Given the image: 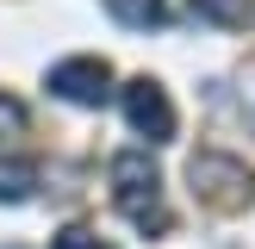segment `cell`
<instances>
[{"instance_id":"7a4b0ae2","label":"cell","mask_w":255,"mask_h":249,"mask_svg":"<svg viewBox=\"0 0 255 249\" xmlns=\"http://www.w3.org/2000/svg\"><path fill=\"white\" fill-rule=\"evenodd\" d=\"M187 181H193V199H199V206H212V212H243L249 199H255L249 162L218 156V149H206V156L187 162Z\"/></svg>"},{"instance_id":"277c9868","label":"cell","mask_w":255,"mask_h":249,"mask_svg":"<svg viewBox=\"0 0 255 249\" xmlns=\"http://www.w3.org/2000/svg\"><path fill=\"white\" fill-rule=\"evenodd\" d=\"M50 94L69 100V106H100V100L112 94V69L100 56H69L50 69Z\"/></svg>"},{"instance_id":"3957f363","label":"cell","mask_w":255,"mask_h":249,"mask_svg":"<svg viewBox=\"0 0 255 249\" xmlns=\"http://www.w3.org/2000/svg\"><path fill=\"white\" fill-rule=\"evenodd\" d=\"M125 119H131V131L149 137V143H174V106H168V87L149 81V75L125 81Z\"/></svg>"},{"instance_id":"9c48e42d","label":"cell","mask_w":255,"mask_h":249,"mask_svg":"<svg viewBox=\"0 0 255 249\" xmlns=\"http://www.w3.org/2000/svg\"><path fill=\"white\" fill-rule=\"evenodd\" d=\"M19 131H25V106L12 94H0V137H19Z\"/></svg>"},{"instance_id":"8992f818","label":"cell","mask_w":255,"mask_h":249,"mask_svg":"<svg viewBox=\"0 0 255 249\" xmlns=\"http://www.w3.org/2000/svg\"><path fill=\"white\" fill-rule=\"evenodd\" d=\"M106 12L119 25H131V31H149V25L168 19V0H106Z\"/></svg>"},{"instance_id":"52a82bcc","label":"cell","mask_w":255,"mask_h":249,"mask_svg":"<svg viewBox=\"0 0 255 249\" xmlns=\"http://www.w3.org/2000/svg\"><path fill=\"white\" fill-rule=\"evenodd\" d=\"M193 12H199L206 25H249L255 0H193Z\"/></svg>"},{"instance_id":"5b68a950","label":"cell","mask_w":255,"mask_h":249,"mask_svg":"<svg viewBox=\"0 0 255 249\" xmlns=\"http://www.w3.org/2000/svg\"><path fill=\"white\" fill-rule=\"evenodd\" d=\"M37 193V162L31 156H0V206H19Z\"/></svg>"},{"instance_id":"6da1fadb","label":"cell","mask_w":255,"mask_h":249,"mask_svg":"<svg viewBox=\"0 0 255 249\" xmlns=\"http://www.w3.org/2000/svg\"><path fill=\"white\" fill-rule=\"evenodd\" d=\"M112 199H119V212L143 237H168L174 231V212H168V199H162V174H156V162H149L143 149L112 156Z\"/></svg>"},{"instance_id":"ba28073f","label":"cell","mask_w":255,"mask_h":249,"mask_svg":"<svg viewBox=\"0 0 255 249\" xmlns=\"http://www.w3.org/2000/svg\"><path fill=\"white\" fill-rule=\"evenodd\" d=\"M56 249H112V243H106L100 231H87V224H69V231L56 237Z\"/></svg>"}]
</instances>
